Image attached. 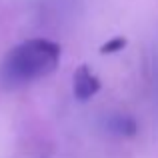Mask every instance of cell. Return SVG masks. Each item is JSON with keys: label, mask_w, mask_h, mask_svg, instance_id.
<instances>
[{"label": "cell", "mask_w": 158, "mask_h": 158, "mask_svg": "<svg viewBox=\"0 0 158 158\" xmlns=\"http://www.w3.org/2000/svg\"><path fill=\"white\" fill-rule=\"evenodd\" d=\"M60 44L48 38H30L16 44L4 56L0 82L6 88H22L50 76L60 62Z\"/></svg>", "instance_id": "1"}, {"label": "cell", "mask_w": 158, "mask_h": 158, "mask_svg": "<svg viewBox=\"0 0 158 158\" xmlns=\"http://www.w3.org/2000/svg\"><path fill=\"white\" fill-rule=\"evenodd\" d=\"M102 128L110 136L116 138H130L138 132V124H136L134 116L126 114V112H110L102 120Z\"/></svg>", "instance_id": "3"}, {"label": "cell", "mask_w": 158, "mask_h": 158, "mask_svg": "<svg viewBox=\"0 0 158 158\" xmlns=\"http://www.w3.org/2000/svg\"><path fill=\"white\" fill-rule=\"evenodd\" d=\"M100 78L94 72H90V68L86 64L78 66L72 74V94L76 100L86 102L92 96H96L98 90H100Z\"/></svg>", "instance_id": "2"}, {"label": "cell", "mask_w": 158, "mask_h": 158, "mask_svg": "<svg viewBox=\"0 0 158 158\" xmlns=\"http://www.w3.org/2000/svg\"><path fill=\"white\" fill-rule=\"evenodd\" d=\"M126 44H128V40L124 38V36H114V38H110L108 42H104L100 46V54H116V52H120V50H124L126 48Z\"/></svg>", "instance_id": "4"}]
</instances>
